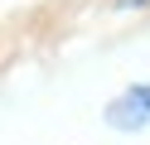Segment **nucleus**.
<instances>
[{"mask_svg": "<svg viewBox=\"0 0 150 145\" xmlns=\"http://www.w3.org/2000/svg\"><path fill=\"white\" fill-rule=\"evenodd\" d=\"M107 121L121 126V131H140V126L150 121V87H131L121 102L107 106Z\"/></svg>", "mask_w": 150, "mask_h": 145, "instance_id": "obj_1", "label": "nucleus"}, {"mask_svg": "<svg viewBox=\"0 0 150 145\" xmlns=\"http://www.w3.org/2000/svg\"><path fill=\"white\" fill-rule=\"evenodd\" d=\"M136 5H150V0H121V10H136Z\"/></svg>", "mask_w": 150, "mask_h": 145, "instance_id": "obj_2", "label": "nucleus"}]
</instances>
